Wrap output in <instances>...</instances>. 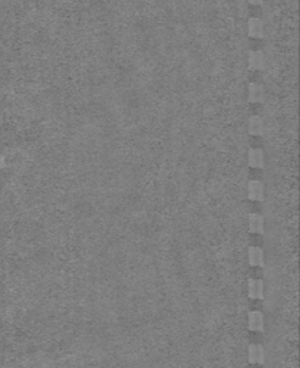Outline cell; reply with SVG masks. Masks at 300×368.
<instances>
[{"label":"cell","instance_id":"obj_1","mask_svg":"<svg viewBox=\"0 0 300 368\" xmlns=\"http://www.w3.org/2000/svg\"><path fill=\"white\" fill-rule=\"evenodd\" d=\"M249 199L253 201H263L265 200V184L259 180L249 182Z\"/></svg>","mask_w":300,"mask_h":368},{"label":"cell","instance_id":"obj_2","mask_svg":"<svg viewBox=\"0 0 300 368\" xmlns=\"http://www.w3.org/2000/svg\"><path fill=\"white\" fill-rule=\"evenodd\" d=\"M249 330L250 331H265V315L260 311H251L249 314Z\"/></svg>","mask_w":300,"mask_h":368},{"label":"cell","instance_id":"obj_3","mask_svg":"<svg viewBox=\"0 0 300 368\" xmlns=\"http://www.w3.org/2000/svg\"><path fill=\"white\" fill-rule=\"evenodd\" d=\"M249 363L250 364H265V348L259 344H251L249 347Z\"/></svg>","mask_w":300,"mask_h":368},{"label":"cell","instance_id":"obj_4","mask_svg":"<svg viewBox=\"0 0 300 368\" xmlns=\"http://www.w3.org/2000/svg\"><path fill=\"white\" fill-rule=\"evenodd\" d=\"M249 296L251 299H265V282L260 279H249Z\"/></svg>","mask_w":300,"mask_h":368},{"label":"cell","instance_id":"obj_5","mask_svg":"<svg viewBox=\"0 0 300 368\" xmlns=\"http://www.w3.org/2000/svg\"><path fill=\"white\" fill-rule=\"evenodd\" d=\"M249 67H250V69H256V71L265 69V67H266L265 53L259 52V50H251L249 53Z\"/></svg>","mask_w":300,"mask_h":368},{"label":"cell","instance_id":"obj_6","mask_svg":"<svg viewBox=\"0 0 300 368\" xmlns=\"http://www.w3.org/2000/svg\"><path fill=\"white\" fill-rule=\"evenodd\" d=\"M249 166L253 168L265 167V151L260 148H251L249 151Z\"/></svg>","mask_w":300,"mask_h":368},{"label":"cell","instance_id":"obj_7","mask_svg":"<svg viewBox=\"0 0 300 368\" xmlns=\"http://www.w3.org/2000/svg\"><path fill=\"white\" fill-rule=\"evenodd\" d=\"M249 36L262 39L265 36V23L259 17H251L249 20Z\"/></svg>","mask_w":300,"mask_h":368},{"label":"cell","instance_id":"obj_8","mask_svg":"<svg viewBox=\"0 0 300 368\" xmlns=\"http://www.w3.org/2000/svg\"><path fill=\"white\" fill-rule=\"evenodd\" d=\"M249 229L251 233H265V217L259 213H251L249 216Z\"/></svg>","mask_w":300,"mask_h":368},{"label":"cell","instance_id":"obj_9","mask_svg":"<svg viewBox=\"0 0 300 368\" xmlns=\"http://www.w3.org/2000/svg\"><path fill=\"white\" fill-rule=\"evenodd\" d=\"M265 100V88L259 84H250L249 85V101L253 104L263 102Z\"/></svg>","mask_w":300,"mask_h":368},{"label":"cell","instance_id":"obj_10","mask_svg":"<svg viewBox=\"0 0 300 368\" xmlns=\"http://www.w3.org/2000/svg\"><path fill=\"white\" fill-rule=\"evenodd\" d=\"M249 263L251 266H265V252L262 248L251 246L249 249Z\"/></svg>","mask_w":300,"mask_h":368},{"label":"cell","instance_id":"obj_11","mask_svg":"<svg viewBox=\"0 0 300 368\" xmlns=\"http://www.w3.org/2000/svg\"><path fill=\"white\" fill-rule=\"evenodd\" d=\"M249 133L251 135H262L265 133V122L262 119V117L259 115H253L249 121Z\"/></svg>","mask_w":300,"mask_h":368},{"label":"cell","instance_id":"obj_12","mask_svg":"<svg viewBox=\"0 0 300 368\" xmlns=\"http://www.w3.org/2000/svg\"><path fill=\"white\" fill-rule=\"evenodd\" d=\"M249 3H250V4H253V6H259V4H262V3H263V0H249Z\"/></svg>","mask_w":300,"mask_h":368}]
</instances>
